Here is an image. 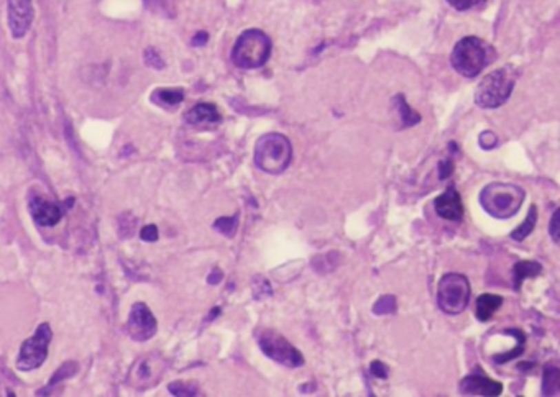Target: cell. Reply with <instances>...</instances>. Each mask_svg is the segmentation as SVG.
<instances>
[{
	"label": "cell",
	"mask_w": 560,
	"mask_h": 397,
	"mask_svg": "<svg viewBox=\"0 0 560 397\" xmlns=\"http://www.w3.org/2000/svg\"><path fill=\"white\" fill-rule=\"evenodd\" d=\"M491 54H493L491 46L480 38L465 36L452 50L450 63L464 78H477L491 61Z\"/></svg>",
	"instance_id": "cell-5"
},
{
	"label": "cell",
	"mask_w": 560,
	"mask_h": 397,
	"mask_svg": "<svg viewBox=\"0 0 560 397\" xmlns=\"http://www.w3.org/2000/svg\"><path fill=\"white\" fill-rule=\"evenodd\" d=\"M434 208L440 219L444 220L459 222L462 220V217H464V204H462L460 194L454 189V187H448L444 194L435 197Z\"/></svg>",
	"instance_id": "cell-12"
},
{
	"label": "cell",
	"mask_w": 560,
	"mask_h": 397,
	"mask_svg": "<svg viewBox=\"0 0 560 397\" xmlns=\"http://www.w3.org/2000/svg\"><path fill=\"white\" fill-rule=\"evenodd\" d=\"M559 391V368L549 365L544 369V381H542V394L554 396Z\"/></svg>",
	"instance_id": "cell-20"
},
{
	"label": "cell",
	"mask_w": 560,
	"mask_h": 397,
	"mask_svg": "<svg viewBox=\"0 0 560 397\" xmlns=\"http://www.w3.org/2000/svg\"><path fill=\"white\" fill-rule=\"evenodd\" d=\"M237 225H238V215L220 217V219H217L216 224H214V228L219 230V232L222 235H225V237H234L235 230H237Z\"/></svg>",
	"instance_id": "cell-22"
},
{
	"label": "cell",
	"mask_w": 560,
	"mask_h": 397,
	"mask_svg": "<svg viewBox=\"0 0 560 397\" xmlns=\"http://www.w3.org/2000/svg\"><path fill=\"white\" fill-rule=\"evenodd\" d=\"M518 71L512 66H503L491 71L481 79L475 91V102L481 109H498L511 97Z\"/></svg>",
	"instance_id": "cell-4"
},
{
	"label": "cell",
	"mask_w": 560,
	"mask_h": 397,
	"mask_svg": "<svg viewBox=\"0 0 560 397\" xmlns=\"http://www.w3.org/2000/svg\"><path fill=\"white\" fill-rule=\"evenodd\" d=\"M209 40V35L206 32H199L198 35L192 38V46H204Z\"/></svg>",
	"instance_id": "cell-34"
},
{
	"label": "cell",
	"mask_w": 560,
	"mask_h": 397,
	"mask_svg": "<svg viewBox=\"0 0 560 397\" xmlns=\"http://www.w3.org/2000/svg\"><path fill=\"white\" fill-rule=\"evenodd\" d=\"M371 374L378 379H386L388 378V366L384 365L383 361H371L370 365Z\"/></svg>",
	"instance_id": "cell-30"
},
{
	"label": "cell",
	"mask_w": 560,
	"mask_h": 397,
	"mask_svg": "<svg viewBox=\"0 0 560 397\" xmlns=\"http://www.w3.org/2000/svg\"><path fill=\"white\" fill-rule=\"evenodd\" d=\"M260 283H262V284H260L258 288L253 286V296H255V299H258V301H262V299H265V297H270L273 294V291H271L270 284H268V281L265 279V277L260 276Z\"/></svg>",
	"instance_id": "cell-28"
},
{
	"label": "cell",
	"mask_w": 560,
	"mask_h": 397,
	"mask_svg": "<svg viewBox=\"0 0 560 397\" xmlns=\"http://www.w3.org/2000/svg\"><path fill=\"white\" fill-rule=\"evenodd\" d=\"M526 199L523 187L511 182H491L480 192V204L488 215L506 220L519 212Z\"/></svg>",
	"instance_id": "cell-1"
},
{
	"label": "cell",
	"mask_w": 560,
	"mask_h": 397,
	"mask_svg": "<svg viewBox=\"0 0 560 397\" xmlns=\"http://www.w3.org/2000/svg\"><path fill=\"white\" fill-rule=\"evenodd\" d=\"M536 220H537V207L536 206H531L529 208L528 215H526V219L523 224L519 225L518 228L512 230L511 232V238L515 242H523L524 238H528L529 235L532 233L534 227H536Z\"/></svg>",
	"instance_id": "cell-18"
},
{
	"label": "cell",
	"mask_w": 560,
	"mask_h": 397,
	"mask_svg": "<svg viewBox=\"0 0 560 397\" xmlns=\"http://www.w3.org/2000/svg\"><path fill=\"white\" fill-rule=\"evenodd\" d=\"M152 100L161 107L173 109V107H178L185 100V91L183 89H156L153 92Z\"/></svg>",
	"instance_id": "cell-17"
},
{
	"label": "cell",
	"mask_w": 560,
	"mask_h": 397,
	"mask_svg": "<svg viewBox=\"0 0 560 397\" xmlns=\"http://www.w3.org/2000/svg\"><path fill=\"white\" fill-rule=\"evenodd\" d=\"M222 120L219 110L214 104H207V102H203V104L194 105L189 112L186 114V122L189 125L196 127H204V125H216Z\"/></svg>",
	"instance_id": "cell-14"
},
{
	"label": "cell",
	"mask_w": 560,
	"mask_h": 397,
	"mask_svg": "<svg viewBox=\"0 0 560 397\" xmlns=\"http://www.w3.org/2000/svg\"><path fill=\"white\" fill-rule=\"evenodd\" d=\"M142 240L143 242H156L158 240V228L156 225H147V227H143L142 230Z\"/></svg>",
	"instance_id": "cell-31"
},
{
	"label": "cell",
	"mask_w": 560,
	"mask_h": 397,
	"mask_svg": "<svg viewBox=\"0 0 560 397\" xmlns=\"http://www.w3.org/2000/svg\"><path fill=\"white\" fill-rule=\"evenodd\" d=\"M53 339L50 323H40L37 328L35 335L32 339L25 340L20 348L19 360H17V368L20 371H33L45 363L48 356V348Z\"/></svg>",
	"instance_id": "cell-8"
},
{
	"label": "cell",
	"mask_w": 560,
	"mask_h": 397,
	"mask_svg": "<svg viewBox=\"0 0 560 397\" xmlns=\"http://www.w3.org/2000/svg\"><path fill=\"white\" fill-rule=\"evenodd\" d=\"M460 392L465 396H499L503 384L483 374H470L462 379Z\"/></svg>",
	"instance_id": "cell-13"
},
{
	"label": "cell",
	"mask_w": 560,
	"mask_h": 397,
	"mask_svg": "<svg viewBox=\"0 0 560 397\" xmlns=\"http://www.w3.org/2000/svg\"><path fill=\"white\" fill-rule=\"evenodd\" d=\"M271 54V40L258 28L245 30L232 48V63L240 69H258L267 64Z\"/></svg>",
	"instance_id": "cell-3"
},
{
	"label": "cell",
	"mask_w": 560,
	"mask_h": 397,
	"mask_svg": "<svg viewBox=\"0 0 560 397\" xmlns=\"http://www.w3.org/2000/svg\"><path fill=\"white\" fill-rule=\"evenodd\" d=\"M145 63H147V66L153 67V69H163L165 67V61L156 53L155 48L145 50Z\"/></svg>",
	"instance_id": "cell-25"
},
{
	"label": "cell",
	"mask_w": 560,
	"mask_h": 397,
	"mask_svg": "<svg viewBox=\"0 0 560 397\" xmlns=\"http://www.w3.org/2000/svg\"><path fill=\"white\" fill-rule=\"evenodd\" d=\"M447 2L450 3V7H454L455 10L465 12V10H470V8L480 6V3L485 2V0H447Z\"/></svg>",
	"instance_id": "cell-27"
},
{
	"label": "cell",
	"mask_w": 560,
	"mask_h": 397,
	"mask_svg": "<svg viewBox=\"0 0 560 397\" xmlns=\"http://www.w3.org/2000/svg\"><path fill=\"white\" fill-rule=\"evenodd\" d=\"M549 232H550V237H552V240H554L555 245H559V211H555V212L552 213V219H550Z\"/></svg>",
	"instance_id": "cell-32"
},
{
	"label": "cell",
	"mask_w": 560,
	"mask_h": 397,
	"mask_svg": "<svg viewBox=\"0 0 560 397\" xmlns=\"http://www.w3.org/2000/svg\"><path fill=\"white\" fill-rule=\"evenodd\" d=\"M396 309H397V302H396L395 296H382L373 305V314L375 315H390V314H395Z\"/></svg>",
	"instance_id": "cell-21"
},
{
	"label": "cell",
	"mask_w": 560,
	"mask_h": 397,
	"mask_svg": "<svg viewBox=\"0 0 560 397\" xmlns=\"http://www.w3.org/2000/svg\"><path fill=\"white\" fill-rule=\"evenodd\" d=\"M156 319L152 314V310H149V307H147V304L138 302V304L132 307L130 315H128L127 320V332L132 340L147 341L156 334Z\"/></svg>",
	"instance_id": "cell-9"
},
{
	"label": "cell",
	"mask_w": 560,
	"mask_h": 397,
	"mask_svg": "<svg viewBox=\"0 0 560 397\" xmlns=\"http://www.w3.org/2000/svg\"><path fill=\"white\" fill-rule=\"evenodd\" d=\"M395 104H396V109L397 112L401 115V120H403V127H413L416 125V123L421 122V115L417 112H414L411 107L408 105V102H406L404 96H396L395 97Z\"/></svg>",
	"instance_id": "cell-19"
},
{
	"label": "cell",
	"mask_w": 560,
	"mask_h": 397,
	"mask_svg": "<svg viewBox=\"0 0 560 397\" xmlns=\"http://www.w3.org/2000/svg\"><path fill=\"white\" fill-rule=\"evenodd\" d=\"M454 169H455V166H454V161H452V158H447V160H444V161H440L439 163V179H448L452 176V174H454Z\"/></svg>",
	"instance_id": "cell-29"
},
{
	"label": "cell",
	"mask_w": 560,
	"mask_h": 397,
	"mask_svg": "<svg viewBox=\"0 0 560 397\" xmlns=\"http://www.w3.org/2000/svg\"><path fill=\"white\" fill-rule=\"evenodd\" d=\"M78 373V363L74 361H70V363H64V365L59 368L56 373L53 374V378H51V383L50 386H53V384H56L59 381H64V379L71 378L72 374Z\"/></svg>",
	"instance_id": "cell-23"
},
{
	"label": "cell",
	"mask_w": 560,
	"mask_h": 397,
	"mask_svg": "<svg viewBox=\"0 0 560 397\" xmlns=\"http://www.w3.org/2000/svg\"><path fill=\"white\" fill-rule=\"evenodd\" d=\"M470 283L464 275L447 272L440 277L437 302L440 310L447 315H459L468 307Z\"/></svg>",
	"instance_id": "cell-6"
},
{
	"label": "cell",
	"mask_w": 560,
	"mask_h": 397,
	"mask_svg": "<svg viewBox=\"0 0 560 397\" xmlns=\"http://www.w3.org/2000/svg\"><path fill=\"white\" fill-rule=\"evenodd\" d=\"M503 297L497 294H483L477 299V319L480 322H488L495 312L501 307Z\"/></svg>",
	"instance_id": "cell-15"
},
{
	"label": "cell",
	"mask_w": 560,
	"mask_h": 397,
	"mask_svg": "<svg viewBox=\"0 0 560 397\" xmlns=\"http://www.w3.org/2000/svg\"><path fill=\"white\" fill-rule=\"evenodd\" d=\"M293 161V144L288 136L267 133L260 136L255 144V164L267 174H281Z\"/></svg>",
	"instance_id": "cell-2"
},
{
	"label": "cell",
	"mask_w": 560,
	"mask_h": 397,
	"mask_svg": "<svg viewBox=\"0 0 560 397\" xmlns=\"http://www.w3.org/2000/svg\"><path fill=\"white\" fill-rule=\"evenodd\" d=\"M168 389L173 396H196L198 394V387L191 386V384H185V383L169 384Z\"/></svg>",
	"instance_id": "cell-24"
},
{
	"label": "cell",
	"mask_w": 560,
	"mask_h": 397,
	"mask_svg": "<svg viewBox=\"0 0 560 397\" xmlns=\"http://www.w3.org/2000/svg\"><path fill=\"white\" fill-rule=\"evenodd\" d=\"M478 142H480V147L483 149H493L495 147H497L498 138L491 130H485L480 136H478Z\"/></svg>",
	"instance_id": "cell-26"
},
{
	"label": "cell",
	"mask_w": 560,
	"mask_h": 397,
	"mask_svg": "<svg viewBox=\"0 0 560 397\" xmlns=\"http://www.w3.org/2000/svg\"><path fill=\"white\" fill-rule=\"evenodd\" d=\"M209 284H219L222 281V271L220 270H214L209 276Z\"/></svg>",
	"instance_id": "cell-35"
},
{
	"label": "cell",
	"mask_w": 560,
	"mask_h": 397,
	"mask_svg": "<svg viewBox=\"0 0 560 397\" xmlns=\"http://www.w3.org/2000/svg\"><path fill=\"white\" fill-rule=\"evenodd\" d=\"M219 314H220V309H219V307H216V309H214V310H211V315H209V319H207V320H212V319H216V317H217V315H219Z\"/></svg>",
	"instance_id": "cell-36"
},
{
	"label": "cell",
	"mask_w": 560,
	"mask_h": 397,
	"mask_svg": "<svg viewBox=\"0 0 560 397\" xmlns=\"http://www.w3.org/2000/svg\"><path fill=\"white\" fill-rule=\"evenodd\" d=\"M32 0H8V25L14 38H23L33 21Z\"/></svg>",
	"instance_id": "cell-10"
},
{
	"label": "cell",
	"mask_w": 560,
	"mask_h": 397,
	"mask_svg": "<svg viewBox=\"0 0 560 397\" xmlns=\"http://www.w3.org/2000/svg\"><path fill=\"white\" fill-rule=\"evenodd\" d=\"M123 220V219H122ZM135 225H136V222H135V219L134 220H128V222H121V233H122V237L123 238H127V237H130L132 233L135 232Z\"/></svg>",
	"instance_id": "cell-33"
},
{
	"label": "cell",
	"mask_w": 560,
	"mask_h": 397,
	"mask_svg": "<svg viewBox=\"0 0 560 397\" xmlns=\"http://www.w3.org/2000/svg\"><path fill=\"white\" fill-rule=\"evenodd\" d=\"M30 213H32L33 220L41 227H54L61 220L63 208L58 204L37 195V197L30 199Z\"/></svg>",
	"instance_id": "cell-11"
},
{
	"label": "cell",
	"mask_w": 560,
	"mask_h": 397,
	"mask_svg": "<svg viewBox=\"0 0 560 397\" xmlns=\"http://www.w3.org/2000/svg\"><path fill=\"white\" fill-rule=\"evenodd\" d=\"M542 266L541 263L531 261V259H524V261H519L515 264V270H512V277H515V289H521V286L528 277H536L537 275H541Z\"/></svg>",
	"instance_id": "cell-16"
},
{
	"label": "cell",
	"mask_w": 560,
	"mask_h": 397,
	"mask_svg": "<svg viewBox=\"0 0 560 397\" xmlns=\"http://www.w3.org/2000/svg\"><path fill=\"white\" fill-rule=\"evenodd\" d=\"M256 341H258L260 350L265 353V356L271 358L273 361L280 363V365L288 366V368H299V366L304 365V356L301 355V352L294 348L291 341L284 339L280 332L263 328V330H260Z\"/></svg>",
	"instance_id": "cell-7"
}]
</instances>
